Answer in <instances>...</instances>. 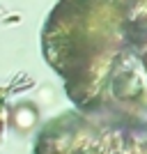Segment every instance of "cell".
<instances>
[{
    "label": "cell",
    "mask_w": 147,
    "mask_h": 154,
    "mask_svg": "<svg viewBox=\"0 0 147 154\" xmlns=\"http://www.w3.org/2000/svg\"><path fill=\"white\" fill-rule=\"evenodd\" d=\"M12 122L19 131H30L37 124V108L32 103H19L12 113Z\"/></svg>",
    "instance_id": "obj_1"
}]
</instances>
